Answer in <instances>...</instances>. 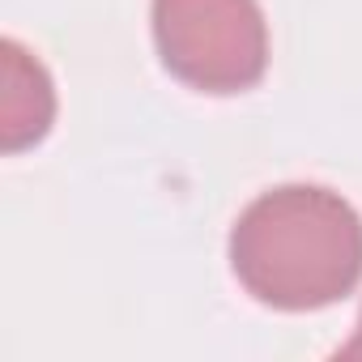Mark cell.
<instances>
[{
  "label": "cell",
  "instance_id": "obj_1",
  "mask_svg": "<svg viewBox=\"0 0 362 362\" xmlns=\"http://www.w3.org/2000/svg\"><path fill=\"white\" fill-rule=\"evenodd\" d=\"M230 269L264 307H332L362 281V218L324 184H277L230 226Z\"/></svg>",
  "mask_w": 362,
  "mask_h": 362
},
{
  "label": "cell",
  "instance_id": "obj_2",
  "mask_svg": "<svg viewBox=\"0 0 362 362\" xmlns=\"http://www.w3.org/2000/svg\"><path fill=\"white\" fill-rule=\"evenodd\" d=\"M153 43L170 77L205 94L252 90L269 69L260 0H153Z\"/></svg>",
  "mask_w": 362,
  "mask_h": 362
},
{
  "label": "cell",
  "instance_id": "obj_3",
  "mask_svg": "<svg viewBox=\"0 0 362 362\" xmlns=\"http://www.w3.org/2000/svg\"><path fill=\"white\" fill-rule=\"evenodd\" d=\"M56 119V90L47 69L18 43H0V145L9 153L47 136Z\"/></svg>",
  "mask_w": 362,
  "mask_h": 362
}]
</instances>
